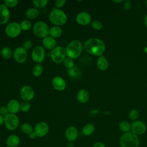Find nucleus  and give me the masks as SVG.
Masks as SVG:
<instances>
[{
	"label": "nucleus",
	"mask_w": 147,
	"mask_h": 147,
	"mask_svg": "<svg viewBox=\"0 0 147 147\" xmlns=\"http://www.w3.org/2000/svg\"><path fill=\"white\" fill-rule=\"evenodd\" d=\"M44 47L49 50H52L56 47V41L55 38L48 36L44 38L42 41Z\"/></svg>",
	"instance_id": "nucleus-20"
},
{
	"label": "nucleus",
	"mask_w": 147,
	"mask_h": 147,
	"mask_svg": "<svg viewBox=\"0 0 147 147\" xmlns=\"http://www.w3.org/2000/svg\"><path fill=\"white\" fill-rule=\"evenodd\" d=\"M4 117L0 115V126H1L2 124H4Z\"/></svg>",
	"instance_id": "nucleus-44"
},
{
	"label": "nucleus",
	"mask_w": 147,
	"mask_h": 147,
	"mask_svg": "<svg viewBox=\"0 0 147 147\" xmlns=\"http://www.w3.org/2000/svg\"><path fill=\"white\" fill-rule=\"evenodd\" d=\"M5 143L7 147H18L20 144V138L16 134H10L7 137Z\"/></svg>",
	"instance_id": "nucleus-18"
},
{
	"label": "nucleus",
	"mask_w": 147,
	"mask_h": 147,
	"mask_svg": "<svg viewBox=\"0 0 147 147\" xmlns=\"http://www.w3.org/2000/svg\"><path fill=\"white\" fill-rule=\"evenodd\" d=\"M33 32L37 37L44 38L48 36L49 28L47 23L42 21H39L36 22L33 25Z\"/></svg>",
	"instance_id": "nucleus-5"
},
{
	"label": "nucleus",
	"mask_w": 147,
	"mask_h": 147,
	"mask_svg": "<svg viewBox=\"0 0 147 147\" xmlns=\"http://www.w3.org/2000/svg\"><path fill=\"white\" fill-rule=\"evenodd\" d=\"M76 22L80 25H87L91 22V16L87 11H81L76 16Z\"/></svg>",
	"instance_id": "nucleus-15"
},
{
	"label": "nucleus",
	"mask_w": 147,
	"mask_h": 147,
	"mask_svg": "<svg viewBox=\"0 0 147 147\" xmlns=\"http://www.w3.org/2000/svg\"><path fill=\"white\" fill-rule=\"evenodd\" d=\"M132 6L131 2L129 0H126L123 1V8L125 10H129L131 9Z\"/></svg>",
	"instance_id": "nucleus-39"
},
{
	"label": "nucleus",
	"mask_w": 147,
	"mask_h": 147,
	"mask_svg": "<svg viewBox=\"0 0 147 147\" xmlns=\"http://www.w3.org/2000/svg\"><path fill=\"white\" fill-rule=\"evenodd\" d=\"M92 147H106V146L104 143L98 141L94 143V145H92Z\"/></svg>",
	"instance_id": "nucleus-42"
},
{
	"label": "nucleus",
	"mask_w": 147,
	"mask_h": 147,
	"mask_svg": "<svg viewBox=\"0 0 147 147\" xmlns=\"http://www.w3.org/2000/svg\"><path fill=\"white\" fill-rule=\"evenodd\" d=\"M4 118V125L7 129L10 131H14L18 128L20 121L16 114L9 113Z\"/></svg>",
	"instance_id": "nucleus-7"
},
{
	"label": "nucleus",
	"mask_w": 147,
	"mask_h": 147,
	"mask_svg": "<svg viewBox=\"0 0 147 147\" xmlns=\"http://www.w3.org/2000/svg\"><path fill=\"white\" fill-rule=\"evenodd\" d=\"M67 53L65 48L61 46H57L51 51V57L52 60L56 63L60 64L66 58Z\"/></svg>",
	"instance_id": "nucleus-6"
},
{
	"label": "nucleus",
	"mask_w": 147,
	"mask_h": 147,
	"mask_svg": "<svg viewBox=\"0 0 147 147\" xmlns=\"http://www.w3.org/2000/svg\"><path fill=\"white\" fill-rule=\"evenodd\" d=\"M45 49L44 47L41 45L36 46L33 48L31 53L32 59L33 61L38 64H40L44 61L45 59Z\"/></svg>",
	"instance_id": "nucleus-9"
},
{
	"label": "nucleus",
	"mask_w": 147,
	"mask_h": 147,
	"mask_svg": "<svg viewBox=\"0 0 147 147\" xmlns=\"http://www.w3.org/2000/svg\"><path fill=\"white\" fill-rule=\"evenodd\" d=\"M32 45H33V43L32 42L31 40H25L23 44H22V47L26 50V51H28V50H29L32 47Z\"/></svg>",
	"instance_id": "nucleus-38"
},
{
	"label": "nucleus",
	"mask_w": 147,
	"mask_h": 147,
	"mask_svg": "<svg viewBox=\"0 0 147 147\" xmlns=\"http://www.w3.org/2000/svg\"><path fill=\"white\" fill-rule=\"evenodd\" d=\"M67 74L69 78L75 79L79 78L81 75V71L78 67H74L72 68L68 69Z\"/></svg>",
	"instance_id": "nucleus-28"
},
{
	"label": "nucleus",
	"mask_w": 147,
	"mask_h": 147,
	"mask_svg": "<svg viewBox=\"0 0 147 147\" xmlns=\"http://www.w3.org/2000/svg\"><path fill=\"white\" fill-rule=\"evenodd\" d=\"M10 17L9 8L4 3L0 4V25L6 24L9 21Z\"/></svg>",
	"instance_id": "nucleus-16"
},
{
	"label": "nucleus",
	"mask_w": 147,
	"mask_h": 147,
	"mask_svg": "<svg viewBox=\"0 0 147 147\" xmlns=\"http://www.w3.org/2000/svg\"><path fill=\"white\" fill-rule=\"evenodd\" d=\"M144 52H145V53H146V54H147V46H146V47H145L144 48Z\"/></svg>",
	"instance_id": "nucleus-47"
},
{
	"label": "nucleus",
	"mask_w": 147,
	"mask_h": 147,
	"mask_svg": "<svg viewBox=\"0 0 147 147\" xmlns=\"http://www.w3.org/2000/svg\"><path fill=\"white\" fill-rule=\"evenodd\" d=\"M20 95L24 101H30L34 96V91L30 86L25 85L22 87L20 90Z\"/></svg>",
	"instance_id": "nucleus-12"
},
{
	"label": "nucleus",
	"mask_w": 147,
	"mask_h": 147,
	"mask_svg": "<svg viewBox=\"0 0 147 147\" xmlns=\"http://www.w3.org/2000/svg\"><path fill=\"white\" fill-rule=\"evenodd\" d=\"M118 128L123 133L130 131L131 123L126 121H122L118 124Z\"/></svg>",
	"instance_id": "nucleus-27"
},
{
	"label": "nucleus",
	"mask_w": 147,
	"mask_h": 147,
	"mask_svg": "<svg viewBox=\"0 0 147 147\" xmlns=\"http://www.w3.org/2000/svg\"><path fill=\"white\" fill-rule=\"evenodd\" d=\"M66 1L65 0H56L55 1V5L57 9H60L64 6L65 4Z\"/></svg>",
	"instance_id": "nucleus-40"
},
{
	"label": "nucleus",
	"mask_w": 147,
	"mask_h": 147,
	"mask_svg": "<svg viewBox=\"0 0 147 147\" xmlns=\"http://www.w3.org/2000/svg\"><path fill=\"white\" fill-rule=\"evenodd\" d=\"M95 130V127L94 125L92 123H88L83 126L82 132L85 136H90L94 133Z\"/></svg>",
	"instance_id": "nucleus-23"
},
{
	"label": "nucleus",
	"mask_w": 147,
	"mask_h": 147,
	"mask_svg": "<svg viewBox=\"0 0 147 147\" xmlns=\"http://www.w3.org/2000/svg\"><path fill=\"white\" fill-rule=\"evenodd\" d=\"M91 25L92 28L96 30H100L103 27L102 23L99 20H94L91 21Z\"/></svg>",
	"instance_id": "nucleus-36"
},
{
	"label": "nucleus",
	"mask_w": 147,
	"mask_h": 147,
	"mask_svg": "<svg viewBox=\"0 0 147 147\" xmlns=\"http://www.w3.org/2000/svg\"><path fill=\"white\" fill-rule=\"evenodd\" d=\"M40 14L38 9L36 7H30L25 11V16L29 20H33L36 18Z\"/></svg>",
	"instance_id": "nucleus-24"
},
{
	"label": "nucleus",
	"mask_w": 147,
	"mask_h": 147,
	"mask_svg": "<svg viewBox=\"0 0 147 147\" xmlns=\"http://www.w3.org/2000/svg\"><path fill=\"white\" fill-rule=\"evenodd\" d=\"M119 142L121 147H139L140 143L138 136L131 131L123 133L119 138Z\"/></svg>",
	"instance_id": "nucleus-2"
},
{
	"label": "nucleus",
	"mask_w": 147,
	"mask_h": 147,
	"mask_svg": "<svg viewBox=\"0 0 147 147\" xmlns=\"http://www.w3.org/2000/svg\"><path fill=\"white\" fill-rule=\"evenodd\" d=\"M65 137L69 142L75 141L79 136V132L77 128L74 126H68L65 131Z\"/></svg>",
	"instance_id": "nucleus-14"
},
{
	"label": "nucleus",
	"mask_w": 147,
	"mask_h": 147,
	"mask_svg": "<svg viewBox=\"0 0 147 147\" xmlns=\"http://www.w3.org/2000/svg\"><path fill=\"white\" fill-rule=\"evenodd\" d=\"M13 54V53L11 49L9 47H4L1 50V55L5 59H10L11 57Z\"/></svg>",
	"instance_id": "nucleus-26"
},
{
	"label": "nucleus",
	"mask_w": 147,
	"mask_h": 147,
	"mask_svg": "<svg viewBox=\"0 0 147 147\" xmlns=\"http://www.w3.org/2000/svg\"><path fill=\"white\" fill-rule=\"evenodd\" d=\"M113 2L115 3H120L121 2H123V1H122V0H117V1L115 0V1H113Z\"/></svg>",
	"instance_id": "nucleus-46"
},
{
	"label": "nucleus",
	"mask_w": 147,
	"mask_h": 147,
	"mask_svg": "<svg viewBox=\"0 0 147 147\" xmlns=\"http://www.w3.org/2000/svg\"><path fill=\"white\" fill-rule=\"evenodd\" d=\"M63 64L64 65V67L67 68L68 69L72 68L73 67H74V61L73 59H72L70 57H67L63 61Z\"/></svg>",
	"instance_id": "nucleus-32"
},
{
	"label": "nucleus",
	"mask_w": 147,
	"mask_h": 147,
	"mask_svg": "<svg viewBox=\"0 0 147 147\" xmlns=\"http://www.w3.org/2000/svg\"><path fill=\"white\" fill-rule=\"evenodd\" d=\"M9 113V110L7 108V107L5 106H1L0 107V115L5 117L6 115H7Z\"/></svg>",
	"instance_id": "nucleus-41"
},
{
	"label": "nucleus",
	"mask_w": 147,
	"mask_h": 147,
	"mask_svg": "<svg viewBox=\"0 0 147 147\" xmlns=\"http://www.w3.org/2000/svg\"><path fill=\"white\" fill-rule=\"evenodd\" d=\"M77 99L81 103H87L90 98L88 91L86 89H80L77 94Z\"/></svg>",
	"instance_id": "nucleus-21"
},
{
	"label": "nucleus",
	"mask_w": 147,
	"mask_h": 147,
	"mask_svg": "<svg viewBox=\"0 0 147 147\" xmlns=\"http://www.w3.org/2000/svg\"><path fill=\"white\" fill-rule=\"evenodd\" d=\"M7 108L9 113L16 114L20 110V103L16 99H11L7 103Z\"/></svg>",
	"instance_id": "nucleus-19"
},
{
	"label": "nucleus",
	"mask_w": 147,
	"mask_h": 147,
	"mask_svg": "<svg viewBox=\"0 0 147 147\" xmlns=\"http://www.w3.org/2000/svg\"><path fill=\"white\" fill-rule=\"evenodd\" d=\"M146 130V125L142 121L136 120L131 123V131L137 136L144 134Z\"/></svg>",
	"instance_id": "nucleus-10"
},
{
	"label": "nucleus",
	"mask_w": 147,
	"mask_h": 147,
	"mask_svg": "<svg viewBox=\"0 0 147 147\" xmlns=\"http://www.w3.org/2000/svg\"><path fill=\"white\" fill-rule=\"evenodd\" d=\"M96 65L99 70L106 71L109 67V62L106 57L103 55L99 56L96 61Z\"/></svg>",
	"instance_id": "nucleus-22"
},
{
	"label": "nucleus",
	"mask_w": 147,
	"mask_h": 147,
	"mask_svg": "<svg viewBox=\"0 0 147 147\" xmlns=\"http://www.w3.org/2000/svg\"><path fill=\"white\" fill-rule=\"evenodd\" d=\"M49 131L48 124L44 121L38 122L34 126V131L37 137L42 138L48 134Z\"/></svg>",
	"instance_id": "nucleus-11"
},
{
	"label": "nucleus",
	"mask_w": 147,
	"mask_h": 147,
	"mask_svg": "<svg viewBox=\"0 0 147 147\" xmlns=\"http://www.w3.org/2000/svg\"><path fill=\"white\" fill-rule=\"evenodd\" d=\"M52 85L56 90L62 91L65 89L66 82L62 77L56 76L52 79Z\"/></svg>",
	"instance_id": "nucleus-17"
},
{
	"label": "nucleus",
	"mask_w": 147,
	"mask_h": 147,
	"mask_svg": "<svg viewBox=\"0 0 147 147\" xmlns=\"http://www.w3.org/2000/svg\"><path fill=\"white\" fill-rule=\"evenodd\" d=\"M85 51L95 56H102L106 51L105 42L98 38H90L88 39L84 44Z\"/></svg>",
	"instance_id": "nucleus-1"
},
{
	"label": "nucleus",
	"mask_w": 147,
	"mask_h": 147,
	"mask_svg": "<svg viewBox=\"0 0 147 147\" xmlns=\"http://www.w3.org/2000/svg\"><path fill=\"white\" fill-rule=\"evenodd\" d=\"M139 116L140 113L137 109H132L129 113V118L133 121L138 120Z\"/></svg>",
	"instance_id": "nucleus-33"
},
{
	"label": "nucleus",
	"mask_w": 147,
	"mask_h": 147,
	"mask_svg": "<svg viewBox=\"0 0 147 147\" xmlns=\"http://www.w3.org/2000/svg\"><path fill=\"white\" fill-rule=\"evenodd\" d=\"M43 72V67L40 64H36L32 69V74L35 77L40 76Z\"/></svg>",
	"instance_id": "nucleus-30"
},
{
	"label": "nucleus",
	"mask_w": 147,
	"mask_h": 147,
	"mask_svg": "<svg viewBox=\"0 0 147 147\" xmlns=\"http://www.w3.org/2000/svg\"><path fill=\"white\" fill-rule=\"evenodd\" d=\"M13 55L16 61L18 63H23L27 59L28 53L23 47H17L14 49Z\"/></svg>",
	"instance_id": "nucleus-13"
},
{
	"label": "nucleus",
	"mask_w": 147,
	"mask_h": 147,
	"mask_svg": "<svg viewBox=\"0 0 147 147\" xmlns=\"http://www.w3.org/2000/svg\"><path fill=\"white\" fill-rule=\"evenodd\" d=\"M145 4H146V7H147V0L145 1Z\"/></svg>",
	"instance_id": "nucleus-48"
},
{
	"label": "nucleus",
	"mask_w": 147,
	"mask_h": 147,
	"mask_svg": "<svg viewBox=\"0 0 147 147\" xmlns=\"http://www.w3.org/2000/svg\"><path fill=\"white\" fill-rule=\"evenodd\" d=\"M63 34L62 29L59 26H54L49 29V34L51 37L56 38L60 37Z\"/></svg>",
	"instance_id": "nucleus-25"
},
{
	"label": "nucleus",
	"mask_w": 147,
	"mask_h": 147,
	"mask_svg": "<svg viewBox=\"0 0 147 147\" xmlns=\"http://www.w3.org/2000/svg\"><path fill=\"white\" fill-rule=\"evenodd\" d=\"M49 19L50 22L55 26L64 25L67 21L66 14L60 9H53L49 13Z\"/></svg>",
	"instance_id": "nucleus-4"
},
{
	"label": "nucleus",
	"mask_w": 147,
	"mask_h": 147,
	"mask_svg": "<svg viewBox=\"0 0 147 147\" xmlns=\"http://www.w3.org/2000/svg\"><path fill=\"white\" fill-rule=\"evenodd\" d=\"M21 130L25 134L29 135L34 131V128L32 125L29 123H23L21 126Z\"/></svg>",
	"instance_id": "nucleus-29"
},
{
	"label": "nucleus",
	"mask_w": 147,
	"mask_h": 147,
	"mask_svg": "<svg viewBox=\"0 0 147 147\" xmlns=\"http://www.w3.org/2000/svg\"><path fill=\"white\" fill-rule=\"evenodd\" d=\"M5 33L10 38H16L21 33L22 29L18 22H11L9 23L5 28Z\"/></svg>",
	"instance_id": "nucleus-8"
},
{
	"label": "nucleus",
	"mask_w": 147,
	"mask_h": 147,
	"mask_svg": "<svg viewBox=\"0 0 147 147\" xmlns=\"http://www.w3.org/2000/svg\"><path fill=\"white\" fill-rule=\"evenodd\" d=\"M83 49L82 42L78 40L71 41L65 48L67 56L72 59H77L81 55Z\"/></svg>",
	"instance_id": "nucleus-3"
},
{
	"label": "nucleus",
	"mask_w": 147,
	"mask_h": 147,
	"mask_svg": "<svg viewBox=\"0 0 147 147\" xmlns=\"http://www.w3.org/2000/svg\"><path fill=\"white\" fill-rule=\"evenodd\" d=\"M20 26L22 30L27 31L32 28V23L29 20H24L21 22Z\"/></svg>",
	"instance_id": "nucleus-34"
},
{
	"label": "nucleus",
	"mask_w": 147,
	"mask_h": 147,
	"mask_svg": "<svg viewBox=\"0 0 147 147\" xmlns=\"http://www.w3.org/2000/svg\"><path fill=\"white\" fill-rule=\"evenodd\" d=\"M144 25L146 26V28H147V13H146V14L145 15V16L144 17Z\"/></svg>",
	"instance_id": "nucleus-45"
},
{
	"label": "nucleus",
	"mask_w": 147,
	"mask_h": 147,
	"mask_svg": "<svg viewBox=\"0 0 147 147\" xmlns=\"http://www.w3.org/2000/svg\"><path fill=\"white\" fill-rule=\"evenodd\" d=\"M28 137H29L30 140H34V139L36 138L37 137V135L36 134V133H34V131H33L30 134L28 135Z\"/></svg>",
	"instance_id": "nucleus-43"
},
{
	"label": "nucleus",
	"mask_w": 147,
	"mask_h": 147,
	"mask_svg": "<svg viewBox=\"0 0 147 147\" xmlns=\"http://www.w3.org/2000/svg\"><path fill=\"white\" fill-rule=\"evenodd\" d=\"M32 2L36 8L41 9L47 5L48 1L47 0H33Z\"/></svg>",
	"instance_id": "nucleus-31"
},
{
	"label": "nucleus",
	"mask_w": 147,
	"mask_h": 147,
	"mask_svg": "<svg viewBox=\"0 0 147 147\" xmlns=\"http://www.w3.org/2000/svg\"><path fill=\"white\" fill-rule=\"evenodd\" d=\"M18 3V0H6L4 1V4L7 7H14Z\"/></svg>",
	"instance_id": "nucleus-37"
},
{
	"label": "nucleus",
	"mask_w": 147,
	"mask_h": 147,
	"mask_svg": "<svg viewBox=\"0 0 147 147\" xmlns=\"http://www.w3.org/2000/svg\"><path fill=\"white\" fill-rule=\"evenodd\" d=\"M30 109V104L28 101H23L20 103V110L22 112L26 113Z\"/></svg>",
	"instance_id": "nucleus-35"
}]
</instances>
